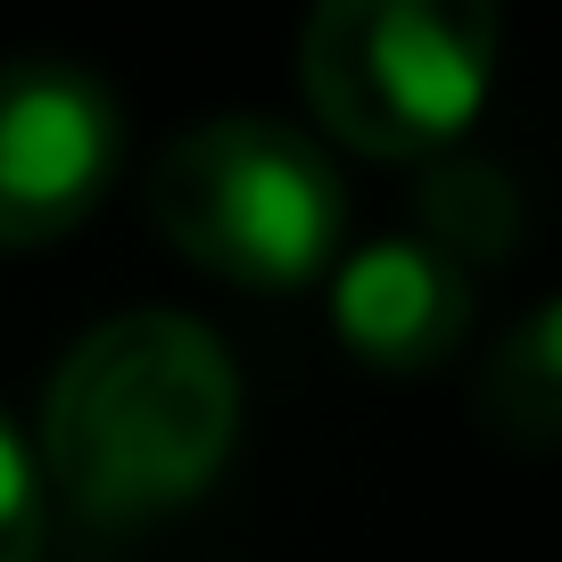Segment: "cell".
Returning <instances> with one entry per match:
<instances>
[{"mask_svg":"<svg viewBox=\"0 0 562 562\" xmlns=\"http://www.w3.org/2000/svg\"><path fill=\"white\" fill-rule=\"evenodd\" d=\"M240 447V364L199 315L133 306L58 356L42 397V463L91 529H140L224 480Z\"/></svg>","mask_w":562,"mask_h":562,"instance_id":"cell-1","label":"cell"},{"mask_svg":"<svg viewBox=\"0 0 562 562\" xmlns=\"http://www.w3.org/2000/svg\"><path fill=\"white\" fill-rule=\"evenodd\" d=\"M149 224L199 273L240 290H299L348 232V191L323 140L281 116H207L149 166Z\"/></svg>","mask_w":562,"mask_h":562,"instance_id":"cell-2","label":"cell"},{"mask_svg":"<svg viewBox=\"0 0 562 562\" xmlns=\"http://www.w3.org/2000/svg\"><path fill=\"white\" fill-rule=\"evenodd\" d=\"M323 133L364 158H447L496 83V9L480 0H331L299 34Z\"/></svg>","mask_w":562,"mask_h":562,"instance_id":"cell-3","label":"cell"},{"mask_svg":"<svg viewBox=\"0 0 562 562\" xmlns=\"http://www.w3.org/2000/svg\"><path fill=\"white\" fill-rule=\"evenodd\" d=\"M124 166V100L83 58H0V248H50Z\"/></svg>","mask_w":562,"mask_h":562,"instance_id":"cell-4","label":"cell"},{"mask_svg":"<svg viewBox=\"0 0 562 562\" xmlns=\"http://www.w3.org/2000/svg\"><path fill=\"white\" fill-rule=\"evenodd\" d=\"M331 323L348 339L356 364L372 372H430L463 348L472 331V273L422 248L414 232L405 240H372L339 265L331 281Z\"/></svg>","mask_w":562,"mask_h":562,"instance_id":"cell-5","label":"cell"},{"mask_svg":"<svg viewBox=\"0 0 562 562\" xmlns=\"http://www.w3.org/2000/svg\"><path fill=\"white\" fill-rule=\"evenodd\" d=\"M414 240L439 248L456 273L513 257L521 248V182L488 158H463V149L430 158V175L414 182Z\"/></svg>","mask_w":562,"mask_h":562,"instance_id":"cell-6","label":"cell"},{"mask_svg":"<svg viewBox=\"0 0 562 562\" xmlns=\"http://www.w3.org/2000/svg\"><path fill=\"white\" fill-rule=\"evenodd\" d=\"M472 405L505 447H529V456L562 447V299H546L488 348Z\"/></svg>","mask_w":562,"mask_h":562,"instance_id":"cell-7","label":"cell"},{"mask_svg":"<svg viewBox=\"0 0 562 562\" xmlns=\"http://www.w3.org/2000/svg\"><path fill=\"white\" fill-rule=\"evenodd\" d=\"M0 562H42V472L0 414Z\"/></svg>","mask_w":562,"mask_h":562,"instance_id":"cell-8","label":"cell"}]
</instances>
